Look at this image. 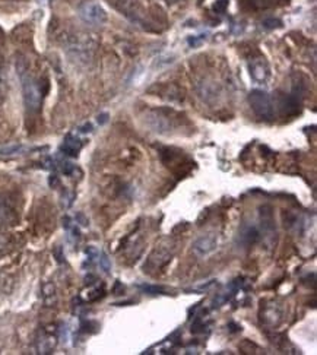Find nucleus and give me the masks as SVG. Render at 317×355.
Returning <instances> with one entry per match:
<instances>
[{
    "mask_svg": "<svg viewBox=\"0 0 317 355\" xmlns=\"http://www.w3.org/2000/svg\"><path fill=\"white\" fill-rule=\"evenodd\" d=\"M0 84H1V82H0Z\"/></svg>",
    "mask_w": 317,
    "mask_h": 355,
    "instance_id": "23",
    "label": "nucleus"
},
{
    "mask_svg": "<svg viewBox=\"0 0 317 355\" xmlns=\"http://www.w3.org/2000/svg\"><path fill=\"white\" fill-rule=\"evenodd\" d=\"M139 288L140 290H143L145 293H148V294H159V293H162L164 290L162 288H159V287H151V285H139Z\"/></svg>",
    "mask_w": 317,
    "mask_h": 355,
    "instance_id": "15",
    "label": "nucleus"
},
{
    "mask_svg": "<svg viewBox=\"0 0 317 355\" xmlns=\"http://www.w3.org/2000/svg\"><path fill=\"white\" fill-rule=\"evenodd\" d=\"M260 234L262 231L259 227H256L254 224H246L238 233V240L243 246H253L256 241L260 240Z\"/></svg>",
    "mask_w": 317,
    "mask_h": 355,
    "instance_id": "9",
    "label": "nucleus"
},
{
    "mask_svg": "<svg viewBox=\"0 0 317 355\" xmlns=\"http://www.w3.org/2000/svg\"><path fill=\"white\" fill-rule=\"evenodd\" d=\"M180 118V114H177L173 110H152L146 114L145 123L152 129V132L168 135L176 129V120Z\"/></svg>",
    "mask_w": 317,
    "mask_h": 355,
    "instance_id": "3",
    "label": "nucleus"
},
{
    "mask_svg": "<svg viewBox=\"0 0 317 355\" xmlns=\"http://www.w3.org/2000/svg\"><path fill=\"white\" fill-rule=\"evenodd\" d=\"M78 15L79 18L92 27H99L107 22V12L104 7L94 1V0H85L78 6Z\"/></svg>",
    "mask_w": 317,
    "mask_h": 355,
    "instance_id": "6",
    "label": "nucleus"
},
{
    "mask_svg": "<svg viewBox=\"0 0 317 355\" xmlns=\"http://www.w3.org/2000/svg\"><path fill=\"white\" fill-rule=\"evenodd\" d=\"M226 6H228V0H218L214 4V10L218 12V13H224L226 10Z\"/></svg>",
    "mask_w": 317,
    "mask_h": 355,
    "instance_id": "16",
    "label": "nucleus"
},
{
    "mask_svg": "<svg viewBox=\"0 0 317 355\" xmlns=\"http://www.w3.org/2000/svg\"><path fill=\"white\" fill-rule=\"evenodd\" d=\"M107 120H108V114H101V116H98V120H96V121H98L99 124H104Z\"/></svg>",
    "mask_w": 317,
    "mask_h": 355,
    "instance_id": "20",
    "label": "nucleus"
},
{
    "mask_svg": "<svg viewBox=\"0 0 317 355\" xmlns=\"http://www.w3.org/2000/svg\"><path fill=\"white\" fill-rule=\"evenodd\" d=\"M76 219L81 222V225H84V227H87L88 225V219L82 215V213H78V216H76Z\"/></svg>",
    "mask_w": 317,
    "mask_h": 355,
    "instance_id": "19",
    "label": "nucleus"
},
{
    "mask_svg": "<svg viewBox=\"0 0 317 355\" xmlns=\"http://www.w3.org/2000/svg\"><path fill=\"white\" fill-rule=\"evenodd\" d=\"M249 105L252 108V111L254 113V116L260 120L265 121H271L275 117V107L272 102L271 97L268 92L260 91V89H253L249 94Z\"/></svg>",
    "mask_w": 317,
    "mask_h": 355,
    "instance_id": "4",
    "label": "nucleus"
},
{
    "mask_svg": "<svg viewBox=\"0 0 317 355\" xmlns=\"http://www.w3.org/2000/svg\"><path fill=\"white\" fill-rule=\"evenodd\" d=\"M56 345V339L51 336V335H47L43 333L38 341H37V350H38V354H50L53 351Z\"/></svg>",
    "mask_w": 317,
    "mask_h": 355,
    "instance_id": "11",
    "label": "nucleus"
},
{
    "mask_svg": "<svg viewBox=\"0 0 317 355\" xmlns=\"http://www.w3.org/2000/svg\"><path fill=\"white\" fill-rule=\"evenodd\" d=\"M35 1H38L40 4H44V3H48L50 0H35Z\"/></svg>",
    "mask_w": 317,
    "mask_h": 355,
    "instance_id": "22",
    "label": "nucleus"
},
{
    "mask_svg": "<svg viewBox=\"0 0 317 355\" xmlns=\"http://www.w3.org/2000/svg\"><path fill=\"white\" fill-rule=\"evenodd\" d=\"M16 73L22 82V94H24V102L28 111L35 113L41 107V100H43V91L40 85L35 82V79L30 75L28 63L25 59L19 57L16 60Z\"/></svg>",
    "mask_w": 317,
    "mask_h": 355,
    "instance_id": "1",
    "label": "nucleus"
},
{
    "mask_svg": "<svg viewBox=\"0 0 317 355\" xmlns=\"http://www.w3.org/2000/svg\"><path fill=\"white\" fill-rule=\"evenodd\" d=\"M63 47L64 51L79 63H87L92 59L94 53V43L90 35H81V34H67L63 38Z\"/></svg>",
    "mask_w": 317,
    "mask_h": 355,
    "instance_id": "2",
    "label": "nucleus"
},
{
    "mask_svg": "<svg viewBox=\"0 0 317 355\" xmlns=\"http://www.w3.org/2000/svg\"><path fill=\"white\" fill-rule=\"evenodd\" d=\"M167 3H170V4H174V3H179L181 0H165Z\"/></svg>",
    "mask_w": 317,
    "mask_h": 355,
    "instance_id": "21",
    "label": "nucleus"
},
{
    "mask_svg": "<svg viewBox=\"0 0 317 355\" xmlns=\"http://www.w3.org/2000/svg\"><path fill=\"white\" fill-rule=\"evenodd\" d=\"M108 3L116 10H119L126 19H129L132 24L142 27L145 30L148 28L149 24L146 21V15L137 0H108Z\"/></svg>",
    "mask_w": 317,
    "mask_h": 355,
    "instance_id": "5",
    "label": "nucleus"
},
{
    "mask_svg": "<svg viewBox=\"0 0 317 355\" xmlns=\"http://www.w3.org/2000/svg\"><path fill=\"white\" fill-rule=\"evenodd\" d=\"M27 148H24V147H18V145H15V147H9V148H3V149H0V153L1 155H13V153H19L22 152V151H25Z\"/></svg>",
    "mask_w": 317,
    "mask_h": 355,
    "instance_id": "14",
    "label": "nucleus"
},
{
    "mask_svg": "<svg viewBox=\"0 0 317 355\" xmlns=\"http://www.w3.org/2000/svg\"><path fill=\"white\" fill-rule=\"evenodd\" d=\"M78 132L79 133H91L92 132V124L91 123H85L84 126L78 127Z\"/></svg>",
    "mask_w": 317,
    "mask_h": 355,
    "instance_id": "18",
    "label": "nucleus"
},
{
    "mask_svg": "<svg viewBox=\"0 0 317 355\" xmlns=\"http://www.w3.org/2000/svg\"><path fill=\"white\" fill-rule=\"evenodd\" d=\"M82 147H84V142L81 139H78L73 135H69L63 141V144L60 147V152L63 155H67V156H76L82 149Z\"/></svg>",
    "mask_w": 317,
    "mask_h": 355,
    "instance_id": "10",
    "label": "nucleus"
},
{
    "mask_svg": "<svg viewBox=\"0 0 317 355\" xmlns=\"http://www.w3.org/2000/svg\"><path fill=\"white\" fill-rule=\"evenodd\" d=\"M98 257H99V259H98V263H99V266L102 267V270H104V272H110V269H111V262H110V259L107 257V254L101 253Z\"/></svg>",
    "mask_w": 317,
    "mask_h": 355,
    "instance_id": "13",
    "label": "nucleus"
},
{
    "mask_svg": "<svg viewBox=\"0 0 317 355\" xmlns=\"http://www.w3.org/2000/svg\"><path fill=\"white\" fill-rule=\"evenodd\" d=\"M217 247H218V238L215 237V234L202 236L193 243V252L199 257L209 256L217 250Z\"/></svg>",
    "mask_w": 317,
    "mask_h": 355,
    "instance_id": "7",
    "label": "nucleus"
},
{
    "mask_svg": "<svg viewBox=\"0 0 317 355\" xmlns=\"http://www.w3.org/2000/svg\"><path fill=\"white\" fill-rule=\"evenodd\" d=\"M249 70H250V76L253 78V81H256L259 84H265L271 76V69H269L268 63L265 61V59L252 60L249 63Z\"/></svg>",
    "mask_w": 317,
    "mask_h": 355,
    "instance_id": "8",
    "label": "nucleus"
},
{
    "mask_svg": "<svg viewBox=\"0 0 317 355\" xmlns=\"http://www.w3.org/2000/svg\"><path fill=\"white\" fill-rule=\"evenodd\" d=\"M10 218H12V210H10V207H9L7 205H4V203H0V228H1L3 225H6V224L10 221Z\"/></svg>",
    "mask_w": 317,
    "mask_h": 355,
    "instance_id": "12",
    "label": "nucleus"
},
{
    "mask_svg": "<svg viewBox=\"0 0 317 355\" xmlns=\"http://www.w3.org/2000/svg\"><path fill=\"white\" fill-rule=\"evenodd\" d=\"M202 41H203V35H199V38H197V37H193V38H189V46L197 47Z\"/></svg>",
    "mask_w": 317,
    "mask_h": 355,
    "instance_id": "17",
    "label": "nucleus"
}]
</instances>
